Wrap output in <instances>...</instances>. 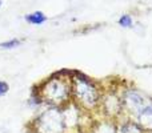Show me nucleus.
<instances>
[{
    "label": "nucleus",
    "mask_w": 152,
    "mask_h": 133,
    "mask_svg": "<svg viewBox=\"0 0 152 133\" xmlns=\"http://www.w3.org/2000/svg\"><path fill=\"white\" fill-rule=\"evenodd\" d=\"M37 97L51 107H64L71 97V80L63 76L50 78L40 86Z\"/></svg>",
    "instance_id": "obj_1"
},
{
    "label": "nucleus",
    "mask_w": 152,
    "mask_h": 133,
    "mask_svg": "<svg viewBox=\"0 0 152 133\" xmlns=\"http://www.w3.org/2000/svg\"><path fill=\"white\" fill-rule=\"evenodd\" d=\"M71 96L75 99L77 105L88 110L99 107L102 100L99 88L83 76H75L71 80Z\"/></svg>",
    "instance_id": "obj_2"
},
{
    "label": "nucleus",
    "mask_w": 152,
    "mask_h": 133,
    "mask_svg": "<svg viewBox=\"0 0 152 133\" xmlns=\"http://www.w3.org/2000/svg\"><path fill=\"white\" fill-rule=\"evenodd\" d=\"M36 133H66L68 129L63 107H51L42 112L34 123Z\"/></svg>",
    "instance_id": "obj_3"
},
{
    "label": "nucleus",
    "mask_w": 152,
    "mask_h": 133,
    "mask_svg": "<svg viewBox=\"0 0 152 133\" xmlns=\"http://www.w3.org/2000/svg\"><path fill=\"white\" fill-rule=\"evenodd\" d=\"M120 99H121V104H123V110H126L127 113H129L135 118V116L148 102L150 97H147L144 93L136 91V89H128V91H126L121 94Z\"/></svg>",
    "instance_id": "obj_4"
},
{
    "label": "nucleus",
    "mask_w": 152,
    "mask_h": 133,
    "mask_svg": "<svg viewBox=\"0 0 152 133\" xmlns=\"http://www.w3.org/2000/svg\"><path fill=\"white\" fill-rule=\"evenodd\" d=\"M100 107L103 108L105 115L115 117V116H120L123 112V104H121V99L118 97L115 93H107L102 96L100 100Z\"/></svg>",
    "instance_id": "obj_5"
},
{
    "label": "nucleus",
    "mask_w": 152,
    "mask_h": 133,
    "mask_svg": "<svg viewBox=\"0 0 152 133\" xmlns=\"http://www.w3.org/2000/svg\"><path fill=\"white\" fill-rule=\"evenodd\" d=\"M135 121L143 129H152V99L143 107V109L135 116Z\"/></svg>",
    "instance_id": "obj_6"
},
{
    "label": "nucleus",
    "mask_w": 152,
    "mask_h": 133,
    "mask_svg": "<svg viewBox=\"0 0 152 133\" xmlns=\"http://www.w3.org/2000/svg\"><path fill=\"white\" fill-rule=\"evenodd\" d=\"M143 131L144 129L135 120H123L116 125V133H143Z\"/></svg>",
    "instance_id": "obj_7"
},
{
    "label": "nucleus",
    "mask_w": 152,
    "mask_h": 133,
    "mask_svg": "<svg viewBox=\"0 0 152 133\" xmlns=\"http://www.w3.org/2000/svg\"><path fill=\"white\" fill-rule=\"evenodd\" d=\"M27 21L28 23H31V24H43L45 20H47V17L44 16V13L43 12H34V13H31V15H28L27 16Z\"/></svg>",
    "instance_id": "obj_8"
},
{
    "label": "nucleus",
    "mask_w": 152,
    "mask_h": 133,
    "mask_svg": "<svg viewBox=\"0 0 152 133\" xmlns=\"http://www.w3.org/2000/svg\"><path fill=\"white\" fill-rule=\"evenodd\" d=\"M20 44V41L19 40H16V39H13V40H8V41H5V43H1L0 44V48H5V49H12V48H16L18 45Z\"/></svg>",
    "instance_id": "obj_9"
},
{
    "label": "nucleus",
    "mask_w": 152,
    "mask_h": 133,
    "mask_svg": "<svg viewBox=\"0 0 152 133\" xmlns=\"http://www.w3.org/2000/svg\"><path fill=\"white\" fill-rule=\"evenodd\" d=\"M119 24H120L121 27H131L132 25V19L129 17L128 15H124V16H121L120 19H119Z\"/></svg>",
    "instance_id": "obj_10"
},
{
    "label": "nucleus",
    "mask_w": 152,
    "mask_h": 133,
    "mask_svg": "<svg viewBox=\"0 0 152 133\" xmlns=\"http://www.w3.org/2000/svg\"><path fill=\"white\" fill-rule=\"evenodd\" d=\"M8 92V84L4 83V81H0V96L5 94Z\"/></svg>",
    "instance_id": "obj_11"
}]
</instances>
